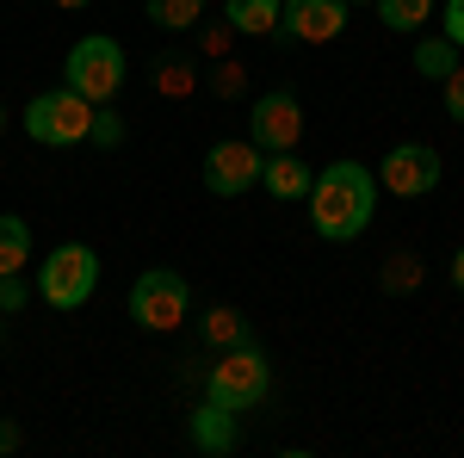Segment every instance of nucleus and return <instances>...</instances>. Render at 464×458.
<instances>
[{
    "mask_svg": "<svg viewBox=\"0 0 464 458\" xmlns=\"http://www.w3.org/2000/svg\"><path fill=\"white\" fill-rule=\"evenodd\" d=\"M347 6H372V0H347Z\"/></svg>",
    "mask_w": 464,
    "mask_h": 458,
    "instance_id": "obj_29",
    "label": "nucleus"
},
{
    "mask_svg": "<svg viewBox=\"0 0 464 458\" xmlns=\"http://www.w3.org/2000/svg\"><path fill=\"white\" fill-rule=\"evenodd\" d=\"M452 69H459V44H452L446 32L415 44V74H421V81H446Z\"/></svg>",
    "mask_w": 464,
    "mask_h": 458,
    "instance_id": "obj_15",
    "label": "nucleus"
},
{
    "mask_svg": "<svg viewBox=\"0 0 464 458\" xmlns=\"http://www.w3.org/2000/svg\"><path fill=\"white\" fill-rule=\"evenodd\" d=\"M205 341H211V347H236V341H248V317L229 310V304L211 310V317H205Z\"/></svg>",
    "mask_w": 464,
    "mask_h": 458,
    "instance_id": "obj_18",
    "label": "nucleus"
},
{
    "mask_svg": "<svg viewBox=\"0 0 464 458\" xmlns=\"http://www.w3.org/2000/svg\"><path fill=\"white\" fill-rule=\"evenodd\" d=\"M446 37L464 50V0H446Z\"/></svg>",
    "mask_w": 464,
    "mask_h": 458,
    "instance_id": "obj_25",
    "label": "nucleus"
},
{
    "mask_svg": "<svg viewBox=\"0 0 464 458\" xmlns=\"http://www.w3.org/2000/svg\"><path fill=\"white\" fill-rule=\"evenodd\" d=\"M266 390H273V365H266V353L254 347V341L217 347V365L205 372V396H211V403L236 409V415H248Z\"/></svg>",
    "mask_w": 464,
    "mask_h": 458,
    "instance_id": "obj_2",
    "label": "nucleus"
},
{
    "mask_svg": "<svg viewBox=\"0 0 464 458\" xmlns=\"http://www.w3.org/2000/svg\"><path fill=\"white\" fill-rule=\"evenodd\" d=\"M37 285H25V273H0V317H19L32 304Z\"/></svg>",
    "mask_w": 464,
    "mask_h": 458,
    "instance_id": "obj_21",
    "label": "nucleus"
},
{
    "mask_svg": "<svg viewBox=\"0 0 464 458\" xmlns=\"http://www.w3.org/2000/svg\"><path fill=\"white\" fill-rule=\"evenodd\" d=\"M236 422H242L236 409H223V403H211V396H205V403L192 409V422H186V434H192V446H198V453L229 458V453H236V440H242V434H236Z\"/></svg>",
    "mask_w": 464,
    "mask_h": 458,
    "instance_id": "obj_12",
    "label": "nucleus"
},
{
    "mask_svg": "<svg viewBox=\"0 0 464 458\" xmlns=\"http://www.w3.org/2000/svg\"><path fill=\"white\" fill-rule=\"evenodd\" d=\"M446 112H452V118L464 124V63H459L452 74H446Z\"/></svg>",
    "mask_w": 464,
    "mask_h": 458,
    "instance_id": "obj_24",
    "label": "nucleus"
},
{
    "mask_svg": "<svg viewBox=\"0 0 464 458\" xmlns=\"http://www.w3.org/2000/svg\"><path fill=\"white\" fill-rule=\"evenodd\" d=\"M32 267V223L0 211V273H25Z\"/></svg>",
    "mask_w": 464,
    "mask_h": 458,
    "instance_id": "obj_14",
    "label": "nucleus"
},
{
    "mask_svg": "<svg viewBox=\"0 0 464 458\" xmlns=\"http://www.w3.org/2000/svg\"><path fill=\"white\" fill-rule=\"evenodd\" d=\"M260 186H266L279 205H297V199H310L316 168H310L297 149H273V155H260Z\"/></svg>",
    "mask_w": 464,
    "mask_h": 458,
    "instance_id": "obj_11",
    "label": "nucleus"
},
{
    "mask_svg": "<svg viewBox=\"0 0 464 458\" xmlns=\"http://www.w3.org/2000/svg\"><path fill=\"white\" fill-rule=\"evenodd\" d=\"M304 137V106H297V93H260L248 106V142L260 155H273V149H297Z\"/></svg>",
    "mask_w": 464,
    "mask_h": 458,
    "instance_id": "obj_9",
    "label": "nucleus"
},
{
    "mask_svg": "<svg viewBox=\"0 0 464 458\" xmlns=\"http://www.w3.org/2000/svg\"><path fill=\"white\" fill-rule=\"evenodd\" d=\"M378 285H384V291H415V285H421V260H415L409 248L391 254V260H384V273H378Z\"/></svg>",
    "mask_w": 464,
    "mask_h": 458,
    "instance_id": "obj_19",
    "label": "nucleus"
},
{
    "mask_svg": "<svg viewBox=\"0 0 464 458\" xmlns=\"http://www.w3.org/2000/svg\"><path fill=\"white\" fill-rule=\"evenodd\" d=\"M19 124L44 149H74V142H87V131H93V100H81L74 87H50V93H37L32 106H25Z\"/></svg>",
    "mask_w": 464,
    "mask_h": 458,
    "instance_id": "obj_5",
    "label": "nucleus"
},
{
    "mask_svg": "<svg viewBox=\"0 0 464 458\" xmlns=\"http://www.w3.org/2000/svg\"><path fill=\"white\" fill-rule=\"evenodd\" d=\"M155 87H161V93H186V87H192V69H198V63H192V56H161V63H155Z\"/></svg>",
    "mask_w": 464,
    "mask_h": 458,
    "instance_id": "obj_20",
    "label": "nucleus"
},
{
    "mask_svg": "<svg viewBox=\"0 0 464 458\" xmlns=\"http://www.w3.org/2000/svg\"><path fill=\"white\" fill-rule=\"evenodd\" d=\"M63 87H74V93L93 100V106H111L118 87H124V44L106 37V32L81 37L69 56H63Z\"/></svg>",
    "mask_w": 464,
    "mask_h": 458,
    "instance_id": "obj_3",
    "label": "nucleus"
},
{
    "mask_svg": "<svg viewBox=\"0 0 464 458\" xmlns=\"http://www.w3.org/2000/svg\"><path fill=\"white\" fill-rule=\"evenodd\" d=\"M223 25L242 37H273L279 32V0H223Z\"/></svg>",
    "mask_w": 464,
    "mask_h": 458,
    "instance_id": "obj_13",
    "label": "nucleus"
},
{
    "mask_svg": "<svg viewBox=\"0 0 464 458\" xmlns=\"http://www.w3.org/2000/svg\"><path fill=\"white\" fill-rule=\"evenodd\" d=\"M347 25V0H279V44H334Z\"/></svg>",
    "mask_w": 464,
    "mask_h": 458,
    "instance_id": "obj_10",
    "label": "nucleus"
},
{
    "mask_svg": "<svg viewBox=\"0 0 464 458\" xmlns=\"http://www.w3.org/2000/svg\"><path fill=\"white\" fill-rule=\"evenodd\" d=\"M0 341H6V317H0Z\"/></svg>",
    "mask_w": 464,
    "mask_h": 458,
    "instance_id": "obj_30",
    "label": "nucleus"
},
{
    "mask_svg": "<svg viewBox=\"0 0 464 458\" xmlns=\"http://www.w3.org/2000/svg\"><path fill=\"white\" fill-rule=\"evenodd\" d=\"M452 285H459V291H464V248H459V254H452Z\"/></svg>",
    "mask_w": 464,
    "mask_h": 458,
    "instance_id": "obj_27",
    "label": "nucleus"
},
{
    "mask_svg": "<svg viewBox=\"0 0 464 458\" xmlns=\"http://www.w3.org/2000/svg\"><path fill=\"white\" fill-rule=\"evenodd\" d=\"M63 6H87V0H63Z\"/></svg>",
    "mask_w": 464,
    "mask_h": 458,
    "instance_id": "obj_28",
    "label": "nucleus"
},
{
    "mask_svg": "<svg viewBox=\"0 0 464 458\" xmlns=\"http://www.w3.org/2000/svg\"><path fill=\"white\" fill-rule=\"evenodd\" d=\"M211 87H217V93H223V100H236V93H242V69H236V63H217Z\"/></svg>",
    "mask_w": 464,
    "mask_h": 458,
    "instance_id": "obj_23",
    "label": "nucleus"
},
{
    "mask_svg": "<svg viewBox=\"0 0 464 458\" xmlns=\"http://www.w3.org/2000/svg\"><path fill=\"white\" fill-rule=\"evenodd\" d=\"M13 446H19V427H13L6 415H0V453H13Z\"/></svg>",
    "mask_w": 464,
    "mask_h": 458,
    "instance_id": "obj_26",
    "label": "nucleus"
},
{
    "mask_svg": "<svg viewBox=\"0 0 464 458\" xmlns=\"http://www.w3.org/2000/svg\"><path fill=\"white\" fill-rule=\"evenodd\" d=\"M87 142H100V149H118L124 142V118L111 106H93V131H87Z\"/></svg>",
    "mask_w": 464,
    "mask_h": 458,
    "instance_id": "obj_22",
    "label": "nucleus"
},
{
    "mask_svg": "<svg viewBox=\"0 0 464 458\" xmlns=\"http://www.w3.org/2000/svg\"><path fill=\"white\" fill-rule=\"evenodd\" d=\"M372 6H378V19H384V25H391V32H421V25H428L433 19V0H372Z\"/></svg>",
    "mask_w": 464,
    "mask_h": 458,
    "instance_id": "obj_17",
    "label": "nucleus"
},
{
    "mask_svg": "<svg viewBox=\"0 0 464 458\" xmlns=\"http://www.w3.org/2000/svg\"><path fill=\"white\" fill-rule=\"evenodd\" d=\"M149 25H161V32H192L198 19H205V0H143Z\"/></svg>",
    "mask_w": 464,
    "mask_h": 458,
    "instance_id": "obj_16",
    "label": "nucleus"
},
{
    "mask_svg": "<svg viewBox=\"0 0 464 458\" xmlns=\"http://www.w3.org/2000/svg\"><path fill=\"white\" fill-rule=\"evenodd\" d=\"M93 291H100V254L87 242L50 248V260L37 267V297H44L50 310H81Z\"/></svg>",
    "mask_w": 464,
    "mask_h": 458,
    "instance_id": "obj_4",
    "label": "nucleus"
},
{
    "mask_svg": "<svg viewBox=\"0 0 464 458\" xmlns=\"http://www.w3.org/2000/svg\"><path fill=\"white\" fill-rule=\"evenodd\" d=\"M304 205H310V223L322 242H359L378 217V174L353 155H341V161L316 168V186Z\"/></svg>",
    "mask_w": 464,
    "mask_h": 458,
    "instance_id": "obj_1",
    "label": "nucleus"
},
{
    "mask_svg": "<svg viewBox=\"0 0 464 458\" xmlns=\"http://www.w3.org/2000/svg\"><path fill=\"white\" fill-rule=\"evenodd\" d=\"M198 180H205V192H217V199H242L248 186H260V149H254L248 137L211 142V149H205Z\"/></svg>",
    "mask_w": 464,
    "mask_h": 458,
    "instance_id": "obj_8",
    "label": "nucleus"
},
{
    "mask_svg": "<svg viewBox=\"0 0 464 458\" xmlns=\"http://www.w3.org/2000/svg\"><path fill=\"white\" fill-rule=\"evenodd\" d=\"M186 310H192V285H186V273H174V267H149V273H137V285H130V322H137V328H149V335H174L179 322H186Z\"/></svg>",
    "mask_w": 464,
    "mask_h": 458,
    "instance_id": "obj_6",
    "label": "nucleus"
},
{
    "mask_svg": "<svg viewBox=\"0 0 464 458\" xmlns=\"http://www.w3.org/2000/svg\"><path fill=\"white\" fill-rule=\"evenodd\" d=\"M440 180H446V161L428 142H396L378 161V192H391V199H428Z\"/></svg>",
    "mask_w": 464,
    "mask_h": 458,
    "instance_id": "obj_7",
    "label": "nucleus"
}]
</instances>
